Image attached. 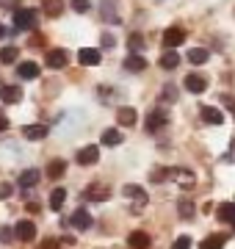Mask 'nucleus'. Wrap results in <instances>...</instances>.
Instances as JSON below:
<instances>
[{
	"mask_svg": "<svg viewBox=\"0 0 235 249\" xmlns=\"http://www.w3.org/2000/svg\"><path fill=\"white\" fill-rule=\"evenodd\" d=\"M14 25H17V31H36L39 11L36 9H17L14 11Z\"/></svg>",
	"mask_w": 235,
	"mask_h": 249,
	"instance_id": "1",
	"label": "nucleus"
},
{
	"mask_svg": "<svg viewBox=\"0 0 235 249\" xmlns=\"http://www.w3.org/2000/svg\"><path fill=\"white\" fill-rule=\"evenodd\" d=\"M122 194H125L127 199H130V205H133V211H141V208L147 205V191H144L141 186H133V183H130V186H125V188H122Z\"/></svg>",
	"mask_w": 235,
	"mask_h": 249,
	"instance_id": "2",
	"label": "nucleus"
},
{
	"mask_svg": "<svg viewBox=\"0 0 235 249\" xmlns=\"http://www.w3.org/2000/svg\"><path fill=\"white\" fill-rule=\"evenodd\" d=\"M45 64L50 67V70H64V67L69 64V55H67V50H61V47H55V50H47Z\"/></svg>",
	"mask_w": 235,
	"mask_h": 249,
	"instance_id": "3",
	"label": "nucleus"
},
{
	"mask_svg": "<svg viewBox=\"0 0 235 249\" xmlns=\"http://www.w3.org/2000/svg\"><path fill=\"white\" fill-rule=\"evenodd\" d=\"M183 42H185V31H183L180 25H172V28L163 31V45L169 47V50H174V47L183 45Z\"/></svg>",
	"mask_w": 235,
	"mask_h": 249,
	"instance_id": "4",
	"label": "nucleus"
},
{
	"mask_svg": "<svg viewBox=\"0 0 235 249\" xmlns=\"http://www.w3.org/2000/svg\"><path fill=\"white\" fill-rule=\"evenodd\" d=\"M169 180H174V183L183 186V188H191L194 183H197V178H194L191 169H169Z\"/></svg>",
	"mask_w": 235,
	"mask_h": 249,
	"instance_id": "5",
	"label": "nucleus"
},
{
	"mask_svg": "<svg viewBox=\"0 0 235 249\" xmlns=\"http://www.w3.org/2000/svg\"><path fill=\"white\" fill-rule=\"evenodd\" d=\"M14 235H17L19 241H34L36 238V224L28 222V219H22V222H17V227H14Z\"/></svg>",
	"mask_w": 235,
	"mask_h": 249,
	"instance_id": "6",
	"label": "nucleus"
},
{
	"mask_svg": "<svg viewBox=\"0 0 235 249\" xmlns=\"http://www.w3.org/2000/svg\"><path fill=\"white\" fill-rule=\"evenodd\" d=\"M78 61H81L83 67H97V64L102 61V53H100L97 47H83L81 53H78Z\"/></svg>",
	"mask_w": 235,
	"mask_h": 249,
	"instance_id": "7",
	"label": "nucleus"
},
{
	"mask_svg": "<svg viewBox=\"0 0 235 249\" xmlns=\"http://www.w3.org/2000/svg\"><path fill=\"white\" fill-rule=\"evenodd\" d=\"M97 160H100V147H94V144H89V147H83L78 152V163L81 166H94Z\"/></svg>",
	"mask_w": 235,
	"mask_h": 249,
	"instance_id": "8",
	"label": "nucleus"
},
{
	"mask_svg": "<svg viewBox=\"0 0 235 249\" xmlns=\"http://www.w3.org/2000/svg\"><path fill=\"white\" fill-rule=\"evenodd\" d=\"M166 122H169V114H166V111H158V108H155L152 114L147 116V130H150V133H155V130L166 127Z\"/></svg>",
	"mask_w": 235,
	"mask_h": 249,
	"instance_id": "9",
	"label": "nucleus"
},
{
	"mask_svg": "<svg viewBox=\"0 0 235 249\" xmlns=\"http://www.w3.org/2000/svg\"><path fill=\"white\" fill-rule=\"evenodd\" d=\"M199 116H202V122H208V124H221L224 122V114H221L218 108H213V106H202L199 108Z\"/></svg>",
	"mask_w": 235,
	"mask_h": 249,
	"instance_id": "10",
	"label": "nucleus"
},
{
	"mask_svg": "<svg viewBox=\"0 0 235 249\" xmlns=\"http://www.w3.org/2000/svg\"><path fill=\"white\" fill-rule=\"evenodd\" d=\"M183 86H185L191 94H202V91L208 89V80L202 78V75H188V78L183 80Z\"/></svg>",
	"mask_w": 235,
	"mask_h": 249,
	"instance_id": "11",
	"label": "nucleus"
},
{
	"mask_svg": "<svg viewBox=\"0 0 235 249\" xmlns=\"http://www.w3.org/2000/svg\"><path fill=\"white\" fill-rule=\"evenodd\" d=\"M47 133H50L47 124H25V127H22V136H25L28 142H39V139H45Z\"/></svg>",
	"mask_w": 235,
	"mask_h": 249,
	"instance_id": "12",
	"label": "nucleus"
},
{
	"mask_svg": "<svg viewBox=\"0 0 235 249\" xmlns=\"http://www.w3.org/2000/svg\"><path fill=\"white\" fill-rule=\"evenodd\" d=\"M127 244H130V249H150L152 238H150V235H147L144 230H136V232H130V238H127Z\"/></svg>",
	"mask_w": 235,
	"mask_h": 249,
	"instance_id": "13",
	"label": "nucleus"
},
{
	"mask_svg": "<svg viewBox=\"0 0 235 249\" xmlns=\"http://www.w3.org/2000/svg\"><path fill=\"white\" fill-rule=\"evenodd\" d=\"M0 100H3V103H19V100H22V89H19V86H6V83H0Z\"/></svg>",
	"mask_w": 235,
	"mask_h": 249,
	"instance_id": "14",
	"label": "nucleus"
},
{
	"mask_svg": "<svg viewBox=\"0 0 235 249\" xmlns=\"http://www.w3.org/2000/svg\"><path fill=\"white\" fill-rule=\"evenodd\" d=\"M86 196H89V199H94V202H105V199L111 196V188L102 186V183H94V186H89Z\"/></svg>",
	"mask_w": 235,
	"mask_h": 249,
	"instance_id": "15",
	"label": "nucleus"
},
{
	"mask_svg": "<svg viewBox=\"0 0 235 249\" xmlns=\"http://www.w3.org/2000/svg\"><path fill=\"white\" fill-rule=\"evenodd\" d=\"M69 224L78 227V230H89L91 227V213L89 211H75V213L69 216Z\"/></svg>",
	"mask_w": 235,
	"mask_h": 249,
	"instance_id": "16",
	"label": "nucleus"
},
{
	"mask_svg": "<svg viewBox=\"0 0 235 249\" xmlns=\"http://www.w3.org/2000/svg\"><path fill=\"white\" fill-rule=\"evenodd\" d=\"M39 180H42V172L39 169H25L19 175V188H34Z\"/></svg>",
	"mask_w": 235,
	"mask_h": 249,
	"instance_id": "17",
	"label": "nucleus"
},
{
	"mask_svg": "<svg viewBox=\"0 0 235 249\" xmlns=\"http://www.w3.org/2000/svg\"><path fill=\"white\" fill-rule=\"evenodd\" d=\"M17 75H19L22 80H34V78H39V64H34V61L19 64V67H17Z\"/></svg>",
	"mask_w": 235,
	"mask_h": 249,
	"instance_id": "18",
	"label": "nucleus"
},
{
	"mask_svg": "<svg viewBox=\"0 0 235 249\" xmlns=\"http://www.w3.org/2000/svg\"><path fill=\"white\" fill-rule=\"evenodd\" d=\"M218 219L224 224H235V202H221L218 205Z\"/></svg>",
	"mask_w": 235,
	"mask_h": 249,
	"instance_id": "19",
	"label": "nucleus"
},
{
	"mask_svg": "<svg viewBox=\"0 0 235 249\" xmlns=\"http://www.w3.org/2000/svg\"><path fill=\"white\" fill-rule=\"evenodd\" d=\"M117 119H119V124H136L138 114H136V108H130V106H122V108L117 111Z\"/></svg>",
	"mask_w": 235,
	"mask_h": 249,
	"instance_id": "20",
	"label": "nucleus"
},
{
	"mask_svg": "<svg viewBox=\"0 0 235 249\" xmlns=\"http://www.w3.org/2000/svg\"><path fill=\"white\" fill-rule=\"evenodd\" d=\"M125 70L127 72H144L147 70V61L141 58V55L130 53V55H127V61H125Z\"/></svg>",
	"mask_w": 235,
	"mask_h": 249,
	"instance_id": "21",
	"label": "nucleus"
},
{
	"mask_svg": "<svg viewBox=\"0 0 235 249\" xmlns=\"http://www.w3.org/2000/svg\"><path fill=\"white\" fill-rule=\"evenodd\" d=\"M161 67H163V70H177V67H180V53L166 50V53L161 55Z\"/></svg>",
	"mask_w": 235,
	"mask_h": 249,
	"instance_id": "22",
	"label": "nucleus"
},
{
	"mask_svg": "<svg viewBox=\"0 0 235 249\" xmlns=\"http://www.w3.org/2000/svg\"><path fill=\"white\" fill-rule=\"evenodd\" d=\"M64 172H67V163H64L61 158H58V160H50V163H47V178H50V180L64 178Z\"/></svg>",
	"mask_w": 235,
	"mask_h": 249,
	"instance_id": "23",
	"label": "nucleus"
},
{
	"mask_svg": "<svg viewBox=\"0 0 235 249\" xmlns=\"http://www.w3.org/2000/svg\"><path fill=\"white\" fill-rule=\"evenodd\" d=\"M100 142L105 144V147H117V144L125 142V136L119 133V130H114V127H108V130L102 133V139H100Z\"/></svg>",
	"mask_w": 235,
	"mask_h": 249,
	"instance_id": "24",
	"label": "nucleus"
},
{
	"mask_svg": "<svg viewBox=\"0 0 235 249\" xmlns=\"http://www.w3.org/2000/svg\"><path fill=\"white\" fill-rule=\"evenodd\" d=\"M227 235H208V238L199 244V249H224Z\"/></svg>",
	"mask_w": 235,
	"mask_h": 249,
	"instance_id": "25",
	"label": "nucleus"
},
{
	"mask_svg": "<svg viewBox=\"0 0 235 249\" xmlns=\"http://www.w3.org/2000/svg\"><path fill=\"white\" fill-rule=\"evenodd\" d=\"M177 211H180V216L185 219V222H191V219H194V213H197V205L191 202V199H180Z\"/></svg>",
	"mask_w": 235,
	"mask_h": 249,
	"instance_id": "26",
	"label": "nucleus"
},
{
	"mask_svg": "<svg viewBox=\"0 0 235 249\" xmlns=\"http://www.w3.org/2000/svg\"><path fill=\"white\" fill-rule=\"evenodd\" d=\"M19 58V50L14 45H9V47H3L0 50V64H14Z\"/></svg>",
	"mask_w": 235,
	"mask_h": 249,
	"instance_id": "27",
	"label": "nucleus"
},
{
	"mask_svg": "<svg viewBox=\"0 0 235 249\" xmlns=\"http://www.w3.org/2000/svg\"><path fill=\"white\" fill-rule=\"evenodd\" d=\"M210 58V53L205 50V47H194V50H188V61L191 64H205Z\"/></svg>",
	"mask_w": 235,
	"mask_h": 249,
	"instance_id": "28",
	"label": "nucleus"
},
{
	"mask_svg": "<svg viewBox=\"0 0 235 249\" xmlns=\"http://www.w3.org/2000/svg\"><path fill=\"white\" fill-rule=\"evenodd\" d=\"M64 199H67V191H64V188H55L53 194H50V208H53V211H61Z\"/></svg>",
	"mask_w": 235,
	"mask_h": 249,
	"instance_id": "29",
	"label": "nucleus"
},
{
	"mask_svg": "<svg viewBox=\"0 0 235 249\" xmlns=\"http://www.w3.org/2000/svg\"><path fill=\"white\" fill-rule=\"evenodd\" d=\"M45 11H47V17H61L64 3L61 0H45Z\"/></svg>",
	"mask_w": 235,
	"mask_h": 249,
	"instance_id": "30",
	"label": "nucleus"
},
{
	"mask_svg": "<svg viewBox=\"0 0 235 249\" xmlns=\"http://www.w3.org/2000/svg\"><path fill=\"white\" fill-rule=\"evenodd\" d=\"M111 3H114V0H102V19H105V22H114V25H117L119 17H117V11L111 9Z\"/></svg>",
	"mask_w": 235,
	"mask_h": 249,
	"instance_id": "31",
	"label": "nucleus"
},
{
	"mask_svg": "<svg viewBox=\"0 0 235 249\" xmlns=\"http://www.w3.org/2000/svg\"><path fill=\"white\" fill-rule=\"evenodd\" d=\"M150 180H152V183H166V180H169V169H166V166L152 169V172H150Z\"/></svg>",
	"mask_w": 235,
	"mask_h": 249,
	"instance_id": "32",
	"label": "nucleus"
},
{
	"mask_svg": "<svg viewBox=\"0 0 235 249\" xmlns=\"http://www.w3.org/2000/svg\"><path fill=\"white\" fill-rule=\"evenodd\" d=\"M127 47H130V53L141 50V47H144V36H141V34H133L130 39H127Z\"/></svg>",
	"mask_w": 235,
	"mask_h": 249,
	"instance_id": "33",
	"label": "nucleus"
},
{
	"mask_svg": "<svg viewBox=\"0 0 235 249\" xmlns=\"http://www.w3.org/2000/svg\"><path fill=\"white\" fill-rule=\"evenodd\" d=\"M72 9L81 11V14H86V11H91V3L89 0H72Z\"/></svg>",
	"mask_w": 235,
	"mask_h": 249,
	"instance_id": "34",
	"label": "nucleus"
},
{
	"mask_svg": "<svg viewBox=\"0 0 235 249\" xmlns=\"http://www.w3.org/2000/svg\"><path fill=\"white\" fill-rule=\"evenodd\" d=\"M172 249H191V238L188 235H180V238L172 244Z\"/></svg>",
	"mask_w": 235,
	"mask_h": 249,
	"instance_id": "35",
	"label": "nucleus"
},
{
	"mask_svg": "<svg viewBox=\"0 0 235 249\" xmlns=\"http://www.w3.org/2000/svg\"><path fill=\"white\" fill-rule=\"evenodd\" d=\"M0 9H3V11H17L19 9V0H0Z\"/></svg>",
	"mask_w": 235,
	"mask_h": 249,
	"instance_id": "36",
	"label": "nucleus"
},
{
	"mask_svg": "<svg viewBox=\"0 0 235 249\" xmlns=\"http://www.w3.org/2000/svg\"><path fill=\"white\" fill-rule=\"evenodd\" d=\"M163 100H166V103H174V100H177V91H174V86H166V89H163Z\"/></svg>",
	"mask_w": 235,
	"mask_h": 249,
	"instance_id": "37",
	"label": "nucleus"
},
{
	"mask_svg": "<svg viewBox=\"0 0 235 249\" xmlns=\"http://www.w3.org/2000/svg\"><path fill=\"white\" fill-rule=\"evenodd\" d=\"M221 103H224V108H230L235 116V97H230V94H221Z\"/></svg>",
	"mask_w": 235,
	"mask_h": 249,
	"instance_id": "38",
	"label": "nucleus"
},
{
	"mask_svg": "<svg viewBox=\"0 0 235 249\" xmlns=\"http://www.w3.org/2000/svg\"><path fill=\"white\" fill-rule=\"evenodd\" d=\"M224 160H227V163H230V160H235V136H233V142H230V150H227Z\"/></svg>",
	"mask_w": 235,
	"mask_h": 249,
	"instance_id": "39",
	"label": "nucleus"
},
{
	"mask_svg": "<svg viewBox=\"0 0 235 249\" xmlns=\"http://www.w3.org/2000/svg\"><path fill=\"white\" fill-rule=\"evenodd\" d=\"M114 45H117V39L111 34H102V47H114Z\"/></svg>",
	"mask_w": 235,
	"mask_h": 249,
	"instance_id": "40",
	"label": "nucleus"
},
{
	"mask_svg": "<svg viewBox=\"0 0 235 249\" xmlns=\"http://www.w3.org/2000/svg\"><path fill=\"white\" fill-rule=\"evenodd\" d=\"M9 196H11V186L3 183V186H0V199H9Z\"/></svg>",
	"mask_w": 235,
	"mask_h": 249,
	"instance_id": "41",
	"label": "nucleus"
},
{
	"mask_svg": "<svg viewBox=\"0 0 235 249\" xmlns=\"http://www.w3.org/2000/svg\"><path fill=\"white\" fill-rule=\"evenodd\" d=\"M11 238V230L9 227H3V230H0V241H9Z\"/></svg>",
	"mask_w": 235,
	"mask_h": 249,
	"instance_id": "42",
	"label": "nucleus"
},
{
	"mask_svg": "<svg viewBox=\"0 0 235 249\" xmlns=\"http://www.w3.org/2000/svg\"><path fill=\"white\" fill-rule=\"evenodd\" d=\"M39 249H58V244H55V241H45Z\"/></svg>",
	"mask_w": 235,
	"mask_h": 249,
	"instance_id": "43",
	"label": "nucleus"
},
{
	"mask_svg": "<svg viewBox=\"0 0 235 249\" xmlns=\"http://www.w3.org/2000/svg\"><path fill=\"white\" fill-rule=\"evenodd\" d=\"M6 127H9V119H6V116H0V130H6Z\"/></svg>",
	"mask_w": 235,
	"mask_h": 249,
	"instance_id": "44",
	"label": "nucleus"
},
{
	"mask_svg": "<svg viewBox=\"0 0 235 249\" xmlns=\"http://www.w3.org/2000/svg\"><path fill=\"white\" fill-rule=\"evenodd\" d=\"M3 36H6V28H3V22H0V39H3Z\"/></svg>",
	"mask_w": 235,
	"mask_h": 249,
	"instance_id": "45",
	"label": "nucleus"
}]
</instances>
